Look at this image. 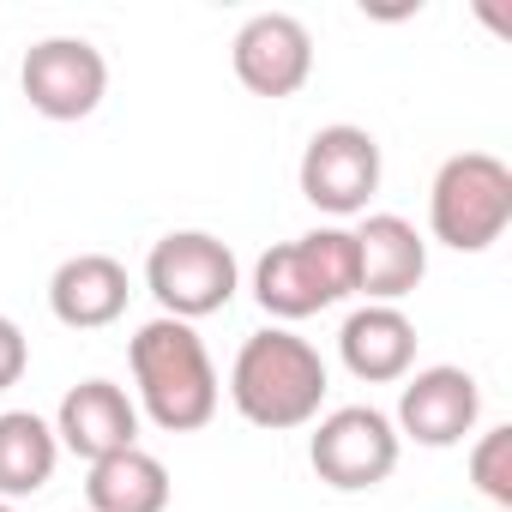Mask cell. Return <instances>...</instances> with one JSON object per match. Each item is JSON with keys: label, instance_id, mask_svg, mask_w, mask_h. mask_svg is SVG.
Returning a JSON list of instances; mask_svg holds the SVG:
<instances>
[{"label": "cell", "instance_id": "1", "mask_svg": "<svg viewBox=\"0 0 512 512\" xmlns=\"http://www.w3.org/2000/svg\"><path fill=\"white\" fill-rule=\"evenodd\" d=\"M332 392V374H326V356L296 338L290 326H266L253 332L241 350H235V368H229V404L266 434H290V428H308L320 422V404Z\"/></svg>", "mask_w": 512, "mask_h": 512}, {"label": "cell", "instance_id": "2", "mask_svg": "<svg viewBox=\"0 0 512 512\" xmlns=\"http://www.w3.org/2000/svg\"><path fill=\"white\" fill-rule=\"evenodd\" d=\"M127 362H133V392H139V410L163 428V434H199L211 416H217V398H223V380L211 368V350L205 338L187 326V320H145L127 344Z\"/></svg>", "mask_w": 512, "mask_h": 512}, {"label": "cell", "instance_id": "3", "mask_svg": "<svg viewBox=\"0 0 512 512\" xmlns=\"http://www.w3.org/2000/svg\"><path fill=\"white\" fill-rule=\"evenodd\" d=\"M350 296H356V235L344 223H320L296 241H278L253 266V302L284 326L314 320Z\"/></svg>", "mask_w": 512, "mask_h": 512}, {"label": "cell", "instance_id": "4", "mask_svg": "<svg viewBox=\"0 0 512 512\" xmlns=\"http://www.w3.org/2000/svg\"><path fill=\"white\" fill-rule=\"evenodd\" d=\"M512 223V169L494 151H458L434 169L428 229L452 253H488Z\"/></svg>", "mask_w": 512, "mask_h": 512}, {"label": "cell", "instance_id": "5", "mask_svg": "<svg viewBox=\"0 0 512 512\" xmlns=\"http://www.w3.org/2000/svg\"><path fill=\"white\" fill-rule=\"evenodd\" d=\"M145 290L157 296V308L169 320H205V314H223L241 290V266L223 235L211 229H169L151 260H145Z\"/></svg>", "mask_w": 512, "mask_h": 512}, {"label": "cell", "instance_id": "6", "mask_svg": "<svg viewBox=\"0 0 512 512\" xmlns=\"http://www.w3.org/2000/svg\"><path fill=\"white\" fill-rule=\"evenodd\" d=\"M398 428L386 410L374 404H344V410H326L314 422V440H308V464L326 488L338 494H362V488H380L392 470H398Z\"/></svg>", "mask_w": 512, "mask_h": 512}, {"label": "cell", "instance_id": "7", "mask_svg": "<svg viewBox=\"0 0 512 512\" xmlns=\"http://www.w3.org/2000/svg\"><path fill=\"white\" fill-rule=\"evenodd\" d=\"M380 139L356 121H332L320 127L308 145H302V163H296V181H302V199L326 217H362L368 199L380 193Z\"/></svg>", "mask_w": 512, "mask_h": 512}, {"label": "cell", "instance_id": "8", "mask_svg": "<svg viewBox=\"0 0 512 512\" xmlns=\"http://www.w3.org/2000/svg\"><path fill=\"white\" fill-rule=\"evenodd\" d=\"M19 91L43 121H85L109 97V61L85 37H43L19 61Z\"/></svg>", "mask_w": 512, "mask_h": 512}, {"label": "cell", "instance_id": "9", "mask_svg": "<svg viewBox=\"0 0 512 512\" xmlns=\"http://www.w3.org/2000/svg\"><path fill=\"white\" fill-rule=\"evenodd\" d=\"M482 422V386L470 368H410L404 374V392H398V440H416L428 452H446V446H464V434H476Z\"/></svg>", "mask_w": 512, "mask_h": 512}, {"label": "cell", "instance_id": "10", "mask_svg": "<svg viewBox=\"0 0 512 512\" xmlns=\"http://www.w3.org/2000/svg\"><path fill=\"white\" fill-rule=\"evenodd\" d=\"M229 67L253 97L284 103L314 79V31L296 13H253L229 43Z\"/></svg>", "mask_w": 512, "mask_h": 512}, {"label": "cell", "instance_id": "11", "mask_svg": "<svg viewBox=\"0 0 512 512\" xmlns=\"http://www.w3.org/2000/svg\"><path fill=\"white\" fill-rule=\"evenodd\" d=\"M356 296L368 302H404L428 278V241L398 211H368L356 229Z\"/></svg>", "mask_w": 512, "mask_h": 512}, {"label": "cell", "instance_id": "12", "mask_svg": "<svg viewBox=\"0 0 512 512\" xmlns=\"http://www.w3.org/2000/svg\"><path fill=\"white\" fill-rule=\"evenodd\" d=\"M55 440H61V452H73L85 464L115 458V452L139 446V404L115 380H79L55 410Z\"/></svg>", "mask_w": 512, "mask_h": 512}, {"label": "cell", "instance_id": "13", "mask_svg": "<svg viewBox=\"0 0 512 512\" xmlns=\"http://www.w3.org/2000/svg\"><path fill=\"white\" fill-rule=\"evenodd\" d=\"M127 266L109 260V253H73V260L55 266L49 278V314L67 326V332H103L127 314Z\"/></svg>", "mask_w": 512, "mask_h": 512}, {"label": "cell", "instance_id": "14", "mask_svg": "<svg viewBox=\"0 0 512 512\" xmlns=\"http://www.w3.org/2000/svg\"><path fill=\"white\" fill-rule=\"evenodd\" d=\"M338 356L362 386H392L416 368V320L392 302H362L338 326Z\"/></svg>", "mask_w": 512, "mask_h": 512}, {"label": "cell", "instance_id": "15", "mask_svg": "<svg viewBox=\"0 0 512 512\" xmlns=\"http://www.w3.org/2000/svg\"><path fill=\"white\" fill-rule=\"evenodd\" d=\"M61 440L37 410H0V500H25L55 482Z\"/></svg>", "mask_w": 512, "mask_h": 512}, {"label": "cell", "instance_id": "16", "mask_svg": "<svg viewBox=\"0 0 512 512\" xmlns=\"http://www.w3.org/2000/svg\"><path fill=\"white\" fill-rule=\"evenodd\" d=\"M85 500L91 512H169V470L145 446H127L85 470Z\"/></svg>", "mask_w": 512, "mask_h": 512}, {"label": "cell", "instance_id": "17", "mask_svg": "<svg viewBox=\"0 0 512 512\" xmlns=\"http://www.w3.org/2000/svg\"><path fill=\"white\" fill-rule=\"evenodd\" d=\"M470 482H476L482 500L512 506V428L506 422L488 428V434H476V446H470Z\"/></svg>", "mask_w": 512, "mask_h": 512}, {"label": "cell", "instance_id": "18", "mask_svg": "<svg viewBox=\"0 0 512 512\" xmlns=\"http://www.w3.org/2000/svg\"><path fill=\"white\" fill-rule=\"evenodd\" d=\"M31 368V338L13 314H0V392H13Z\"/></svg>", "mask_w": 512, "mask_h": 512}, {"label": "cell", "instance_id": "19", "mask_svg": "<svg viewBox=\"0 0 512 512\" xmlns=\"http://www.w3.org/2000/svg\"><path fill=\"white\" fill-rule=\"evenodd\" d=\"M0 512H19V506H13V500H0Z\"/></svg>", "mask_w": 512, "mask_h": 512}]
</instances>
